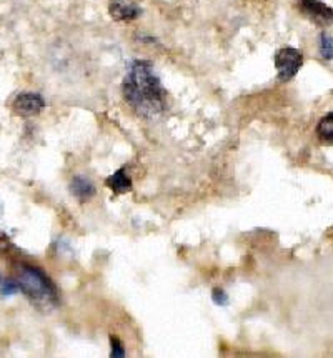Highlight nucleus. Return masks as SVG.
<instances>
[{
    "label": "nucleus",
    "mask_w": 333,
    "mask_h": 358,
    "mask_svg": "<svg viewBox=\"0 0 333 358\" xmlns=\"http://www.w3.org/2000/svg\"><path fill=\"white\" fill-rule=\"evenodd\" d=\"M124 97L133 112L144 118H157L166 109V92L149 61H133L122 83Z\"/></svg>",
    "instance_id": "f257e3e1"
},
{
    "label": "nucleus",
    "mask_w": 333,
    "mask_h": 358,
    "mask_svg": "<svg viewBox=\"0 0 333 358\" xmlns=\"http://www.w3.org/2000/svg\"><path fill=\"white\" fill-rule=\"evenodd\" d=\"M17 284L21 292L39 310L50 312L58 305V293L55 285L41 268L32 265H21L17 270Z\"/></svg>",
    "instance_id": "f03ea898"
},
{
    "label": "nucleus",
    "mask_w": 333,
    "mask_h": 358,
    "mask_svg": "<svg viewBox=\"0 0 333 358\" xmlns=\"http://www.w3.org/2000/svg\"><path fill=\"white\" fill-rule=\"evenodd\" d=\"M303 65V54L293 47H283L275 54V69L280 82H287L299 74Z\"/></svg>",
    "instance_id": "7ed1b4c3"
},
{
    "label": "nucleus",
    "mask_w": 333,
    "mask_h": 358,
    "mask_svg": "<svg viewBox=\"0 0 333 358\" xmlns=\"http://www.w3.org/2000/svg\"><path fill=\"white\" fill-rule=\"evenodd\" d=\"M299 9L316 25L328 27L333 23V9L320 0H299Z\"/></svg>",
    "instance_id": "20e7f679"
},
{
    "label": "nucleus",
    "mask_w": 333,
    "mask_h": 358,
    "mask_svg": "<svg viewBox=\"0 0 333 358\" xmlns=\"http://www.w3.org/2000/svg\"><path fill=\"white\" fill-rule=\"evenodd\" d=\"M45 107V101L42 95L34 92H23L15 97L14 103H12V110L22 117H34L39 115Z\"/></svg>",
    "instance_id": "39448f33"
},
{
    "label": "nucleus",
    "mask_w": 333,
    "mask_h": 358,
    "mask_svg": "<svg viewBox=\"0 0 333 358\" xmlns=\"http://www.w3.org/2000/svg\"><path fill=\"white\" fill-rule=\"evenodd\" d=\"M109 14L117 22H132L142 14V10L133 0H110Z\"/></svg>",
    "instance_id": "423d86ee"
},
{
    "label": "nucleus",
    "mask_w": 333,
    "mask_h": 358,
    "mask_svg": "<svg viewBox=\"0 0 333 358\" xmlns=\"http://www.w3.org/2000/svg\"><path fill=\"white\" fill-rule=\"evenodd\" d=\"M105 185L109 187L115 195H124L132 190V180H130L129 175L125 173V167L118 169L114 175H110L105 180Z\"/></svg>",
    "instance_id": "0eeeda50"
},
{
    "label": "nucleus",
    "mask_w": 333,
    "mask_h": 358,
    "mask_svg": "<svg viewBox=\"0 0 333 358\" xmlns=\"http://www.w3.org/2000/svg\"><path fill=\"white\" fill-rule=\"evenodd\" d=\"M70 193L80 202H87L95 195V185L85 177H74L70 182Z\"/></svg>",
    "instance_id": "6e6552de"
},
{
    "label": "nucleus",
    "mask_w": 333,
    "mask_h": 358,
    "mask_svg": "<svg viewBox=\"0 0 333 358\" xmlns=\"http://www.w3.org/2000/svg\"><path fill=\"white\" fill-rule=\"evenodd\" d=\"M316 135L322 142H333V112L322 117L316 125Z\"/></svg>",
    "instance_id": "1a4fd4ad"
},
{
    "label": "nucleus",
    "mask_w": 333,
    "mask_h": 358,
    "mask_svg": "<svg viewBox=\"0 0 333 358\" xmlns=\"http://www.w3.org/2000/svg\"><path fill=\"white\" fill-rule=\"evenodd\" d=\"M319 47H320V55H322L323 61H332L333 59V37L328 34V32H322V34H320Z\"/></svg>",
    "instance_id": "9d476101"
},
{
    "label": "nucleus",
    "mask_w": 333,
    "mask_h": 358,
    "mask_svg": "<svg viewBox=\"0 0 333 358\" xmlns=\"http://www.w3.org/2000/svg\"><path fill=\"white\" fill-rule=\"evenodd\" d=\"M21 292L17 280L10 277H0V295L2 297H14Z\"/></svg>",
    "instance_id": "9b49d317"
},
{
    "label": "nucleus",
    "mask_w": 333,
    "mask_h": 358,
    "mask_svg": "<svg viewBox=\"0 0 333 358\" xmlns=\"http://www.w3.org/2000/svg\"><path fill=\"white\" fill-rule=\"evenodd\" d=\"M110 357H115V358L125 357V348L122 347L120 340H118L117 337H110Z\"/></svg>",
    "instance_id": "f8f14e48"
},
{
    "label": "nucleus",
    "mask_w": 333,
    "mask_h": 358,
    "mask_svg": "<svg viewBox=\"0 0 333 358\" xmlns=\"http://www.w3.org/2000/svg\"><path fill=\"white\" fill-rule=\"evenodd\" d=\"M212 300L215 305H222V307H225V305L228 304L227 292H225L224 288H219V286H217V288L212 290Z\"/></svg>",
    "instance_id": "ddd939ff"
},
{
    "label": "nucleus",
    "mask_w": 333,
    "mask_h": 358,
    "mask_svg": "<svg viewBox=\"0 0 333 358\" xmlns=\"http://www.w3.org/2000/svg\"><path fill=\"white\" fill-rule=\"evenodd\" d=\"M2 212H3V207H2V204H0V217H2Z\"/></svg>",
    "instance_id": "4468645a"
}]
</instances>
